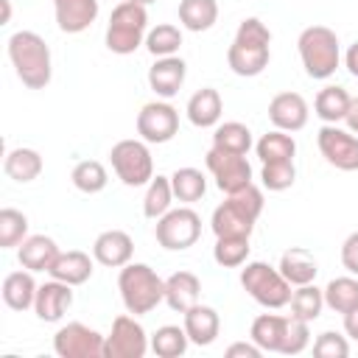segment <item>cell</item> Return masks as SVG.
Here are the masks:
<instances>
[{"label":"cell","instance_id":"7c38bea8","mask_svg":"<svg viewBox=\"0 0 358 358\" xmlns=\"http://www.w3.org/2000/svg\"><path fill=\"white\" fill-rule=\"evenodd\" d=\"M106 336L84 322H67L53 336V352L62 358H103Z\"/></svg>","mask_w":358,"mask_h":358},{"label":"cell","instance_id":"3957f363","mask_svg":"<svg viewBox=\"0 0 358 358\" xmlns=\"http://www.w3.org/2000/svg\"><path fill=\"white\" fill-rule=\"evenodd\" d=\"M249 336L263 352H280V355H299L310 344L308 322L280 313H260L252 322Z\"/></svg>","mask_w":358,"mask_h":358},{"label":"cell","instance_id":"74e56055","mask_svg":"<svg viewBox=\"0 0 358 358\" xmlns=\"http://www.w3.org/2000/svg\"><path fill=\"white\" fill-rule=\"evenodd\" d=\"M249 238L246 235H221L215 238V246H213V257L218 266L224 268H238L249 260Z\"/></svg>","mask_w":358,"mask_h":358},{"label":"cell","instance_id":"277c9868","mask_svg":"<svg viewBox=\"0 0 358 358\" xmlns=\"http://www.w3.org/2000/svg\"><path fill=\"white\" fill-rule=\"evenodd\" d=\"M260 213H263V190L252 182L235 193H227V201H221L213 210L210 227H213L215 238H221V235H246L249 238Z\"/></svg>","mask_w":358,"mask_h":358},{"label":"cell","instance_id":"c3c4849f","mask_svg":"<svg viewBox=\"0 0 358 358\" xmlns=\"http://www.w3.org/2000/svg\"><path fill=\"white\" fill-rule=\"evenodd\" d=\"M344 123H347V129H350L352 134H358V95L350 101V109H347V117H344Z\"/></svg>","mask_w":358,"mask_h":358},{"label":"cell","instance_id":"b9f144b4","mask_svg":"<svg viewBox=\"0 0 358 358\" xmlns=\"http://www.w3.org/2000/svg\"><path fill=\"white\" fill-rule=\"evenodd\" d=\"M296 179V168H294V159H277V162H263L260 168V182L266 190L271 193H280V190H288Z\"/></svg>","mask_w":358,"mask_h":358},{"label":"cell","instance_id":"d6a6232c","mask_svg":"<svg viewBox=\"0 0 358 358\" xmlns=\"http://www.w3.org/2000/svg\"><path fill=\"white\" fill-rule=\"evenodd\" d=\"M173 199H176V196H173V187H171V176L157 173V176L148 182V187H145L143 215L151 218V221L162 218V215L171 210V201H173Z\"/></svg>","mask_w":358,"mask_h":358},{"label":"cell","instance_id":"d6986e66","mask_svg":"<svg viewBox=\"0 0 358 358\" xmlns=\"http://www.w3.org/2000/svg\"><path fill=\"white\" fill-rule=\"evenodd\" d=\"M187 78V64L179 56H162L148 67V87L159 98H173Z\"/></svg>","mask_w":358,"mask_h":358},{"label":"cell","instance_id":"30bf717a","mask_svg":"<svg viewBox=\"0 0 358 358\" xmlns=\"http://www.w3.org/2000/svg\"><path fill=\"white\" fill-rule=\"evenodd\" d=\"M157 243L168 252H185L190 249L201 235V218L190 207H171L162 218H157L154 227Z\"/></svg>","mask_w":358,"mask_h":358},{"label":"cell","instance_id":"9a60e30c","mask_svg":"<svg viewBox=\"0 0 358 358\" xmlns=\"http://www.w3.org/2000/svg\"><path fill=\"white\" fill-rule=\"evenodd\" d=\"M179 131V112L168 101H151L137 112V134L145 143H168Z\"/></svg>","mask_w":358,"mask_h":358},{"label":"cell","instance_id":"5bb4252c","mask_svg":"<svg viewBox=\"0 0 358 358\" xmlns=\"http://www.w3.org/2000/svg\"><path fill=\"white\" fill-rule=\"evenodd\" d=\"M204 162L215 179L218 190H224V193H235V190L252 185V165H249L246 154H229L221 148H210L204 154Z\"/></svg>","mask_w":358,"mask_h":358},{"label":"cell","instance_id":"1f68e13d","mask_svg":"<svg viewBox=\"0 0 358 358\" xmlns=\"http://www.w3.org/2000/svg\"><path fill=\"white\" fill-rule=\"evenodd\" d=\"M291 316L302 319V322H316L322 316V308H324V288H316L313 282H305V285H296V291L291 294Z\"/></svg>","mask_w":358,"mask_h":358},{"label":"cell","instance_id":"cb8c5ba5","mask_svg":"<svg viewBox=\"0 0 358 358\" xmlns=\"http://www.w3.org/2000/svg\"><path fill=\"white\" fill-rule=\"evenodd\" d=\"M187 120L199 129H215L218 120H221V112H224V101L218 95V90L213 87H201L190 95L187 101Z\"/></svg>","mask_w":358,"mask_h":358},{"label":"cell","instance_id":"4316f807","mask_svg":"<svg viewBox=\"0 0 358 358\" xmlns=\"http://www.w3.org/2000/svg\"><path fill=\"white\" fill-rule=\"evenodd\" d=\"M36 280H34V271L22 268V271H11L6 274L3 280V302L11 308V310H28L34 308V299H36Z\"/></svg>","mask_w":358,"mask_h":358},{"label":"cell","instance_id":"bcb514c9","mask_svg":"<svg viewBox=\"0 0 358 358\" xmlns=\"http://www.w3.org/2000/svg\"><path fill=\"white\" fill-rule=\"evenodd\" d=\"M344 333H347L352 341H358V305L344 313Z\"/></svg>","mask_w":358,"mask_h":358},{"label":"cell","instance_id":"484cf974","mask_svg":"<svg viewBox=\"0 0 358 358\" xmlns=\"http://www.w3.org/2000/svg\"><path fill=\"white\" fill-rule=\"evenodd\" d=\"M282 277L291 282V285H305V282H313L316 274H319V263L313 257L310 249H302V246H291L282 252L280 257V266Z\"/></svg>","mask_w":358,"mask_h":358},{"label":"cell","instance_id":"7a4b0ae2","mask_svg":"<svg viewBox=\"0 0 358 358\" xmlns=\"http://www.w3.org/2000/svg\"><path fill=\"white\" fill-rule=\"evenodd\" d=\"M8 62L17 73V78L28 90H45L53 78V59L48 42L36 31H17L6 42Z\"/></svg>","mask_w":358,"mask_h":358},{"label":"cell","instance_id":"4fadbf2b","mask_svg":"<svg viewBox=\"0 0 358 358\" xmlns=\"http://www.w3.org/2000/svg\"><path fill=\"white\" fill-rule=\"evenodd\" d=\"M316 145L327 165L338 171H358V137L350 129H341L338 123H324L316 134Z\"/></svg>","mask_w":358,"mask_h":358},{"label":"cell","instance_id":"ab89813d","mask_svg":"<svg viewBox=\"0 0 358 358\" xmlns=\"http://www.w3.org/2000/svg\"><path fill=\"white\" fill-rule=\"evenodd\" d=\"M145 48L154 59H162V56H176V50L182 48V31L171 22H162L157 28H151L145 34Z\"/></svg>","mask_w":358,"mask_h":358},{"label":"cell","instance_id":"52a82bcc","mask_svg":"<svg viewBox=\"0 0 358 358\" xmlns=\"http://www.w3.org/2000/svg\"><path fill=\"white\" fill-rule=\"evenodd\" d=\"M148 34V11L145 6L134 0H123L112 8L109 25H106V48L117 56L134 53L140 45H145Z\"/></svg>","mask_w":358,"mask_h":358},{"label":"cell","instance_id":"60d3db41","mask_svg":"<svg viewBox=\"0 0 358 358\" xmlns=\"http://www.w3.org/2000/svg\"><path fill=\"white\" fill-rule=\"evenodd\" d=\"M28 238V218L14 207L0 210V249H14Z\"/></svg>","mask_w":358,"mask_h":358},{"label":"cell","instance_id":"e0dca14e","mask_svg":"<svg viewBox=\"0 0 358 358\" xmlns=\"http://www.w3.org/2000/svg\"><path fill=\"white\" fill-rule=\"evenodd\" d=\"M73 305V285L62 282V280H48L36 288V299H34V313L39 322H62V316L70 310Z\"/></svg>","mask_w":358,"mask_h":358},{"label":"cell","instance_id":"7402d4cb","mask_svg":"<svg viewBox=\"0 0 358 358\" xmlns=\"http://www.w3.org/2000/svg\"><path fill=\"white\" fill-rule=\"evenodd\" d=\"M92 260L87 252L81 249H70V252H59V257L53 260V266L48 268V274L53 280H62L67 285H84L92 277Z\"/></svg>","mask_w":358,"mask_h":358},{"label":"cell","instance_id":"8d00e7d4","mask_svg":"<svg viewBox=\"0 0 358 358\" xmlns=\"http://www.w3.org/2000/svg\"><path fill=\"white\" fill-rule=\"evenodd\" d=\"M171 187H173V196L179 201L193 204L207 193V179L199 168H176L171 173Z\"/></svg>","mask_w":358,"mask_h":358},{"label":"cell","instance_id":"4dcf8cb0","mask_svg":"<svg viewBox=\"0 0 358 358\" xmlns=\"http://www.w3.org/2000/svg\"><path fill=\"white\" fill-rule=\"evenodd\" d=\"M213 148H221V151H229V154H249V148H252L249 126L241 123V120L218 123L215 131H213Z\"/></svg>","mask_w":358,"mask_h":358},{"label":"cell","instance_id":"f35d334b","mask_svg":"<svg viewBox=\"0 0 358 358\" xmlns=\"http://www.w3.org/2000/svg\"><path fill=\"white\" fill-rule=\"evenodd\" d=\"M70 179H73L76 190H81V193H90V196H92V193H101V190L106 187L109 173H106V168H103L98 159H81V162H76V168H73Z\"/></svg>","mask_w":358,"mask_h":358},{"label":"cell","instance_id":"83f0119b","mask_svg":"<svg viewBox=\"0 0 358 358\" xmlns=\"http://www.w3.org/2000/svg\"><path fill=\"white\" fill-rule=\"evenodd\" d=\"M42 168H45L42 154H39L36 148H25V145L11 148V151L6 154V159H3L6 176L14 179V182H22V185H25V182H34V179L42 173Z\"/></svg>","mask_w":358,"mask_h":358},{"label":"cell","instance_id":"f6af8a7d","mask_svg":"<svg viewBox=\"0 0 358 358\" xmlns=\"http://www.w3.org/2000/svg\"><path fill=\"white\" fill-rule=\"evenodd\" d=\"M235 355H243V358H260L263 350L255 344V341H235L227 347V358H235Z\"/></svg>","mask_w":358,"mask_h":358},{"label":"cell","instance_id":"2e32d148","mask_svg":"<svg viewBox=\"0 0 358 358\" xmlns=\"http://www.w3.org/2000/svg\"><path fill=\"white\" fill-rule=\"evenodd\" d=\"M308 101L299 92H277L268 101V120L280 131H299L308 123Z\"/></svg>","mask_w":358,"mask_h":358},{"label":"cell","instance_id":"ffe728a7","mask_svg":"<svg viewBox=\"0 0 358 358\" xmlns=\"http://www.w3.org/2000/svg\"><path fill=\"white\" fill-rule=\"evenodd\" d=\"M182 316H185L182 327H185L190 344H196V347H210V344L218 338V333H221V316H218L215 308L196 302V305H193L190 310H185Z\"/></svg>","mask_w":358,"mask_h":358},{"label":"cell","instance_id":"603a6c76","mask_svg":"<svg viewBox=\"0 0 358 358\" xmlns=\"http://www.w3.org/2000/svg\"><path fill=\"white\" fill-rule=\"evenodd\" d=\"M201 294V280L193 271H173L165 280V305L176 313L190 310L199 302Z\"/></svg>","mask_w":358,"mask_h":358},{"label":"cell","instance_id":"5b68a950","mask_svg":"<svg viewBox=\"0 0 358 358\" xmlns=\"http://www.w3.org/2000/svg\"><path fill=\"white\" fill-rule=\"evenodd\" d=\"M117 288L126 310L134 316L151 313L159 302H165V280L148 263H126L117 274Z\"/></svg>","mask_w":358,"mask_h":358},{"label":"cell","instance_id":"44dd1931","mask_svg":"<svg viewBox=\"0 0 358 358\" xmlns=\"http://www.w3.org/2000/svg\"><path fill=\"white\" fill-rule=\"evenodd\" d=\"M56 25L64 34L87 31L98 17V0H53Z\"/></svg>","mask_w":358,"mask_h":358},{"label":"cell","instance_id":"7dc6e473","mask_svg":"<svg viewBox=\"0 0 358 358\" xmlns=\"http://www.w3.org/2000/svg\"><path fill=\"white\" fill-rule=\"evenodd\" d=\"M344 67L350 70V76L358 78V42H352V45L347 48V53H344Z\"/></svg>","mask_w":358,"mask_h":358},{"label":"cell","instance_id":"ee69618b","mask_svg":"<svg viewBox=\"0 0 358 358\" xmlns=\"http://www.w3.org/2000/svg\"><path fill=\"white\" fill-rule=\"evenodd\" d=\"M341 266L358 277V232L347 235L344 243H341Z\"/></svg>","mask_w":358,"mask_h":358},{"label":"cell","instance_id":"8fae6325","mask_svg":"<svg viewBox=\"0 0 358 358\" xmlns=\"http://www.w3.org/2000/svg\"><path fill=\"white\" fill-rule=\"evenodd\" d=\"M151 350V338L145 327L134 319V313H123L112 322V330L103 344V358H143Z\"/></svg>","mask_w":358,"mask_h":358},{"label":"cell","instance_id":"d4e9b609","mask_svg":"<svg viewBox=\"0 0 358 358\" xmlns=\"http://www.w3.org/2000/svg\"><path fill=\"white\" fill-rule=\"evenodd\" d=\"M56 257H59V246L48 235H28L17 246V260L28 271H48Z\"/></svg>","mask_w":358,"mask_h":358},{"label":"cell","instance_id":"d590c367","mask_svg":"<svg viewBox=\"0 0 358 358\" xmlns=\"http://www.w3.org/2000/svg\"><path fill=\"white\" fill-rule=\"evenodd\" d=\"M255 151L260 157V162H277V159H294L296 154V143L288 131H280V129H271L268 134H263L257 143H255Z\"/></svg>","mask_w":358,"mask_h":358},{"label":"cell","instance_id":"f1b7e54d","mask_svg":"<svg viewBox=\"0 0 358 358\" xmlns=\"http://www.w3.org/2000/svg\"><path fill=\"white\" fill-rule=\"evenodd\" d=\"M350 101H352V95H350L344 87L327 84V87L319 90V95H316V101H313V112H316V117L324 120V123H338V120L347 117Z\"/></svg>","mask_w":358,"mask_h":358},{"label":"cell","instance_id":"e575fe53","mask_svg":"<svg viewBox=\"0 0 358 358\" xmlns=\"http://www.w3.org/2000/svg\"><path fill=\"white\" fill-rule=\"evenodd\" d=\"M187 344H190V338H187L185 327H179V324H162L151 336V352L159 355V358H179V355H185Z\"/></svg>","mask_w":358,"mask_h":358},{"label":"cell","instance_id":"ba28073f","mask_svg":"<svg viewBox=\"0 0 358 358\" xmlns=\"http://www.w3.org/2000/svg\"><path fill=\"white\" fill-rule=\"evenodd\" d=\"M241 285L243 291L263 308H285L291 302V282L282 277L280 268L263 263V260H246V266L241 268Z\"/></svg>","mask_w":358,"mask_h":358},{"label":"cell","instance_id":"7bdbcfd3","mask_svg":"<svg viewBox=\"0 0 358 358\" xmlns=\"http://www.w3.org/2000/svg\"><path fill=\"white\" fill-rule=\"evenodd\" d=\"M313 355L316 358H347L350 355V344H347L344 336H338L333 330H324L313 341Z\"/></svg>","mask_w":358,"mask_h":358},{"label":"cell","instance_id":"8992f818","mask_svg":"<svg viewBox=\"0 0 358 358\" xmlns=\"http://www.w3.org/2000/svg\"><path fill=\"white\" fill-rule=\"evenodd\" d=\"M296 48H299V59H302V67L310 78L316 81H324L330 78L338 64H341V45H338V36L333 28L327 25H308L299 39H296Z\"/></svg>","mask_w":358,"mask_h":358},{"label":"cell","instance_id":"836d02e7","mask_svg":"<svg viewBox=\"0 0 358 358\" xmlns=\"http://www.w3.org/2000/svg\"><path fill=\"white\" fill-rule=\"evenodd\" d=\"M324 305L336 313H347L358 305V277L350 274V277H336L324 285Z\"/></svg>","mask_w":358,"mask_h":358},{"label":"cell","instance_id":"6da1fadb","mask_svg":"<svg viewBox=\"0 0 358 358\" xmlns=\"http://www.w3.org/2000/svg\"><path fill=\"white\" fill-rule=\"evenodd\" d=\"M271 31L263 20L257 17H246L229 48H227V64L235 76H243V78H252V76H260L266 67H268V59H271Z\"/></svg>","mask_w":358,"mask_h":358},{"label":"cell","instance_id":"681fc988","mask_svg":"<svg viewBox=\"0 0 358 358\" xmlns=\"http://www.w3.org/2000/svg\"><path fill=\"white\" fill-rule=\"evenodd\" d=\"M0 6H3V20H0V25H6V22L11 20V3H8V0H0Z\"/></svg>","mask_w":358,"mask_h":358},{"label":"cell","instance_id":"ac0fdd59","mask_svg":"<svg viewBox=\"0 0 358 358\" xmlns=\"http://www.w3.org/2000/svg\"><path fill=\"white\" fill-rule=\"evenodd\" d=\"M131 255H134V241L123 229H106L92 243L95 263H101L106 268H123L126 263H131Z\"/></svg>","mask_w":358,"mask_h":358},{"label":"cell","instance_id":"9c48e42d","mask_svg":"<svg viewBox=\"0 0 358 358\" xmlns=\"http://www.w3.org/2000/svg\"><path fill=\"white\" fill-rule=\"evenodd\" d=\"M109 162L126 187H143L154 179V159L145 140H117L109 151Z\"/></svg>","mask_w":358,"mask_h":358},{"label":"cell","instance_id":"f546056e","mask_svg":"<svg viewBox=\"0 0 358 358\" xmlns=\"http://www.w3.org/2000/svg\"><path fill=\"white\" fill-rule=\"evenodd\" d=\"M218 20V3L215 0H179V22L182 28L201 34L210 31Z\"/></svg>","mask_w":358,"mask_h":358},{"label":"cell","instance_id":"f907efd6","mask_svg":"<svg viewBox=\"0 0 358 358\" xmlns=\"http://www.w3.org/2000/svg\"><path fill=\"white\" fill-rule=\"evenodd\" d=\"M134 3H140V6H151V3H157V0H134Z\"/></svg>","mask_w":358,"mask_h":358}]
</instances>
